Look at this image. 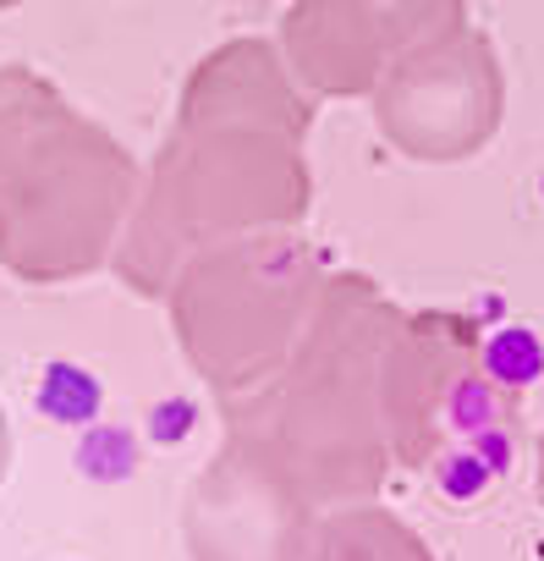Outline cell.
<instances>
[{
  "label": "cell",
  "mask_w": 544,
  "mask_h": 561,
  "mask_svg": "<svg viewBox=\"0 0 544 561\" xmlns=\"http://www.w3.org/2000/svg\"><path fill=\"white\" fill-rule=\"evenodd\" d=\"M314 105L258 45H231L198 67L176 133L143 171L138 209L111 270L138 298H165L171 275L231 237L292 231L314 204L309 171Z\"/></svg>",
  "instance_id": "6da1fadb"
},
{
  "label": "cell",
  "mask_w": 544,
  "mask_h": 561,
  "mask_svg": "<svg viewBox=\"0 0 544 561\" xmlns=\"http://www.w3.org/2000/svg\"><path fill=\"white\" fill-rule=\"evenodd\" d=\"M402 309L369 275H336L309 314L303 342L264 391L225 402V424L264 440L298 490L331 512L369 501L385 484L391 446L380 413V364Z\"/></svg>",
  "instance_id": "7a4b0ae2"
},
{
  "label": "cell",
  "mask_w": 544,
  "mask_h": 561,
  "mask_svg": "<svg viewBox=\"0 0 544 561\" xmlns=\"http://www.w3.org/2000/svg\"><path fill=\"white\" fill-rule=\"evenodd\" d=\"M143 165L50 83L0 72V264L34 287H67L116 259Z\"/></svg>",
  "instance_id": "3957f363"
},
{
  "label": "cell",
  "mask_w": 544,
  "mask_h": 561,
  "mask_svg": "<svg viewBox=\"0 0 544 561\" xmlns=\"http://www.w3.org/2000/svg\"><path fill=\"white\" fill-rule=\"evenodd\" d=\"M331 280L325 253L292 231H253L193 253L165 287L171 331L193 375L225 402L264 391L309 331Z\"/></svg>",
  "instance_id": "277c9868"
},
{
  "label": "cell",
  "mask_w": 544,
  "mask_h": 561,
  "mask_svg": "<svg viewBox=\"0 0 544 561\" xmlns=\"http://www.w3.org/2000/svg\"><path fill=\"white\" fill-rule=\"evenodd\" d=\"M380 413L391 462H429L445 440L495 430V380L478 358V331L462 314H402L380 364Z\"/></svg>",
  "instance_id": "5b68a950"
},
{
  "label": "cell",
  "mask_w": 544,
  "mask_h": 561,
  "mask_svg": "<svg viewBox=\"0 0 544 561\" xmlns=\"http://www.w3.org/2000/svg\"><path fill=\"white\" fill-rule=\"evenodd\" d=\"M320 506L264 451L258 435L225 424L220 457L193 479L182 534L193 561H303Z\"/></svg>",
  "instance_id": "8992f818"
},
{
  "label": "cell",
  "mask_w": 544,
  "mask_h": 561,
  "mask_svg": "<svg viewBox=\"0 0 544 561\" xmlns=\"http://www.w3.org/2000/svg\"><path fill=\"white\" fill-rule=\"evenodd\" d=\"M374 94L391 149L413 160H467L500 127V72L484 39L435 34L396 56Z\"/></svg>",
  "instance_id": "52a82bcc"
},
{
  "label": "cell",
  "mask_w": 544,
  "mask_h": 561,
  "mask_svg": "<svg viewBox=\"0 0 544 561\" xmlns=\"http://www.w3.org/2000/svg\"><path fill=\"white\" fill-rule=\"evenodd\" d=\"M287 45H292L298 78L314 94H369L391 72V61L407 56L413 45H424V39H413L396 23L363 18L352 7H314V12L303 7Z\"/></svg>",
  "instance_id": "ba28073f"
},
{
  "label": "cell",
  "mask_w": 544,
  "mask_h": 561,
  "mask_svg": "<svg viewBox=\"0 0 544 561\" xmlns=\"http://www.w3.org/2000/svg\"><path fill=\"white\" fill-rule=\"evenodd\" d=\"M303 561H435V556L396 512L374 501H352V506L320 512V528Z\"/></svg>",
  "instance_id": "9c48e42d"
},
{
  "label": "cell",
  "mask_w": 544,
  "mask_h": 561,
  "mask_svg": "<svg viewBox=\"0 0 544 561\" xmlns=\"http://www.w3.org/2000/svg\"><path fill=\"white\" fill-rule=\"evenodd\" d=\"M478 358H484V375H489L495 386H528V380L539 375V342H533L528 331L495 336L489 347H478Z\"/></svg>",
  "instance_id": "30bf717a"
},
{
  "label": "cell",
  "mask_w": 544,
  "mask_h": 561,
  "mask_svg": "<svg viewBox=\"0 0 544 561\" xmlns=\"http://www.w3.org/2000/svg\"><path fill=\"white\" fill-rule=\"evenodd\" d=\"M12 468V430H7V413H0V479Z\"/></svg>",
  "instance_id": "8fae6325"
},
{
  "label": "cell",
  "mask_w": 544,
  "mask_h": 561,
  "mask_svg": "<svg viewBox=\"0 0 544 561\" xmlns=\"http://www.w3.org/2000/svg\"><path fill=\"white\" fill-rule=\"evenodd\" d=\"M539 490H544V440H539Z\"/></svg>",
  "instance_id": "7c38bea8"
}]
</instances>
